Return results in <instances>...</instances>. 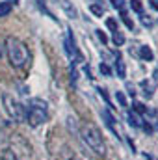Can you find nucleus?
I'll return each instance as SVG.
<instances>
[{
  "label": "nucleus",
  "mask_w": 158,
  "mask_h": 160,
  "mask_svg": "<svg viewBox=\"0 0 158 160\" xmlns=\"http://www.w3.org/2000/svg\"><path fill=\"white\" fill-rule=\"evenodd\" d=\"M143 88H145L143 95H145L147 99H151V97H153V88H151V86H147V82H143Z\"/></svg>",
  "instance_id": "nucleus-18"
},
{
  "label": "nucleus",
  "mask_w": 158,
  "mask_h": 160,
  "mask_svg": "<svg viewBox=\"0 0 158 160\" xmlns=\"http://www.w3.org/2000/svg\"><path fill=\"white\" fill-rule=\"evenodd\" d=\"M121 17H123V22L126 24V28H128V30H132V28H134V22L130 21V17H126V15H121Z\"/></svg>",
  "instance_id": "nucleus-21"
},
{
  "label": "nucleus",
  "mask_w": 158,
  "mask_h": 160,
  "mask_svg": "<svg viewBox=\"0 0 158 160\" xmlns=\"http://www.w3.org/2000/svg\"><path fill=\"white\" fill-rule=\"evenodd\" d=\"M151 6H153L155 9H158V0H151Z\"/></svg>",
  "instance_id": "nucleus-25"
},
{
  "label": "nucleus",
  "mask_w": 158,
  "mask_h": 160,
  "mask_svg": "<svg viewBox=\"0 0 158 160\" xmlns=\"http://www.w3.org/2000/svg\"><path fill=\"white\" fill-rule=\"evenodd\" d=\"M116 73H117V78L126 77V67H125V62L119 58V54H117V60H116Z\"/></svg>",
  "instance_id": "nucleus-6"
},
{
  "label": "nucleus",
  "mask_w": 158,
  "mask_h": 160,
  "mask_svg": "<svg viewBox=\"0 0 158 160\" xmlns=\"http://www.w3.org/2000/svg\"><path fill=\"white\" fill-rule=\"evenodd\" d=\"M116 101L119 102V106H121V108H126V106H128V102H126V97H125L121 91H116Z\"/></svg>",
  "instance_id": "nucleus-13"
},
{
  "label": "nucleus",
  "mask_w": 158,
  "mask_h": 160,
  "mask_svg": "<svg viewBox=\"0 0 158 160\" xmlns=\"http://www.w3.org/2000/svg\"><path fill=\"white\" fill-rule=\"evenodd\" d=\"M69 160H78V158H69Z\"/></svg>",
  "instance_id": "nucleus-28"
},
{
  "label": "nucleus",
  "mask_w": 158,
  "mask_h": 160,
  "mask_svg": "<svg viewBox=\"0 0 158 160\" xmlns=\"http://www.w3.org/2000/svg\"><path fill=\"white\" fill-rule=\"evenodd\" d=\"M99 71H101V75H104V77H110V75H112V69H110V67H108L106 63H101Z\"/></svg>",
  "instance_id": "nucleus-16"
},
{
  "label": "nucleus",
  "mask_w": 158,
  "mask_h": 160,
  "mask_svg": "<svg viewBox=\"0 0 158 160\" xmlns=\"http://www.w3.org/2000/svg\"><path fill=\"white\" fill-rule=\"evenodd\" d=\"M2 102H4V108H6L7 116L13 121H22L24 119V110H22V106L13 99V95L2 93Z\"/></svg>",
  "instance_id": "nucleus-4"
},
{
  "label": "nucleus",
  "mask_w": 158,
  "mask_h": 160,
  "mask_svg": "<svg viewBox=\"0 0 158 160\" xmlns=\"http://www.w3.org/2000/svg\"><path fill=\"white\" fill-rule=\"evenodd\" d=\"M0 160H19V158H17V155H13L11 149H4L2 155H0Z\"/></svg>",
  "instance_id": "nucleus-12"
},
{
  "label": "nucleus",
  "mask_w": 158,
  "mask_h": 160,
  "mask_svg": "<svg viewBox=\"0 0 158 160\" xmlns=\"http://www.w3.org/2000/svg\"><path fill=\"white\" fill-rule=\"evenodd\" d=\"M145 110H147V108H145L141 102H134V112H136V114H143Z\"/></svg>",
  "instance_id": "nucleus-19"
},
{
  "label": "nucleus",
  "mask_w": 158,
  "mask_h": 160,
  "mask_svg": "<svg viewBox=\"0 0 158 160\" xmlns=\"http://www.w3.org/2000/svg\"><path fill=\"white\" fill-rule=\"evenodd\" d=\"M0 58H2V43H0Z\"/></svg>",
  "instance_id": "nucleus-27"
},
{
  "label": "nucleus",
  "mask_w": 158,
  "mask_h": 160,
  "mask_svg": "<svg viewBox=\"0 0 158 160\" xmlns=\"http://www.w3.org/2000/svg\"><path fill=\"white\" fill-rule=\"evenodd\" d=\"M145 160H153V157L151 155H145Z\"/></svg>",
  "instance_id": "nucleus-26"
},
{
  "label": "nucleus",
  "mask_w": 158,
  "mask_h": 160,
  "mask_svg": "<svg viewBox=\"0 0 158 160\" xmlns=\"http://www.w3.org/2000/svg\"><path fill=\"white\" fill-rule=\"evenodd\" d=\"M102 118H104V121H106V127L116 134V136H123V132H121V128H119V125H116V119H114V116L110 114V110H102Z\"/></svg>",
  "instance_id": "nucleus-5"
},
{
  "label": "nucleus",
  "mask_w": 158,
  "mask_h": 160,
  "mask_svg": "<svg viewBox=\"0 0 158 160\" xmlns=\"http://www.w3.org/2000/svg\"><path fill=\"white\" fill-rule=\"evenodd\" d=\"M140 56H141V60H147V62H151L153 58H155V54H153V50L147 47V45H143V47H140Z\"/></svg>",
  "instance_id": "nucleus-9"
},
{
  "label": "nucleus",
  "mask_w": 158,
  "mask_h": 160,
  "mask_svg": "<svg viewBox=\"0 0 158 160\" xmlns=\"http://www.w3.org/2000/svg\"><path fill=\"white\" fill-rule=\"evenodd\" d=\"M80 136H82V140L97 153V155H104V143H102V136H101V132H99V128L97 127H93V125H86V127H82V130H80Z\"/></svg>",
  "instance_id": "nucleus-3"
},
{
  "label": "nucleus",
  "mask_w": 158,
  "mask_h": 160,
  "mask_svg": "<svg viewBox=\"0 0 158 160\" xmlns=\"http://www.w3.org/2000/svg\"><path fill=\"white\" fill-rule=\"evenodd\" d=\"M106 26H108L112 32H117V30H119L117 21H116V19H112V17H110V19H106Z\"/></svg>",
  "instance_id": "nucleus-15"
},
{
  "label": "nucleus",
  "mask_w": 158,
  "mask_h": 160,
  "mask_svg": "<svg viewBox=\"0 0 158 160\" xmlns=\"http://www.w3.org/2000/svg\"><path fill=\"white\" fill-rule=\"evenodd\" d=\"M126 118H128V123H130L132 127H143V119H141L136 112H128Z\"/></svg>",
  "instance_id": "nucleus-7"
},
{
  "label": "nucleus",
  "mask_w": 158,
  "mask_h": 160,
  "mask_svg": "<svg viewBox=\"0 0 158 160\" xmlns=\"http://www.w3.org/2000/svg\"><path fill=\"white\" fill-rule=\"evenodd\" d=\"M9 11H11V2H0V17H6V15H9Z\"/></svg>",
  "instance_id": "nucleus-10"
},
{
  "label": "nucleus",
  "mask_w": 158,
  "mask_h": 160,
  "mask_svg": "<svg viewBox=\"0 0 158 160\" xmlns=\"http://www.w3.org/2000/svg\"><path fill=\"white\" fill-rule=\"evenodd\" d=\"M89 11H91L93 15H97V17H102V15H104V8L99 6V4H91V6H89Z\"/></svg>",
  "instance_id": "nucleus-11"
},
{
  "label": "nucleus",
  "mask_w": 158,
  "mask_h": 160,
  "mask_svg": "<svg viewBox=\"0 0 158 160\" xmlns=\"http://www.w3.org/2000/svg\"><path fill=\"white\" fill-rule=\"evenodd\" d=\"M112 39H114V43H116V45H117V47H121V45H123V43H125V36H123V32H114V38H112Z\"/></svg>",
  "instance_id": "nucleus-14"
},
{
  "label": "nucleus",
  "mask_w": 158,
  "mask_h": 160,
  "mask_svg": "<svg viewBox=\"0 0 158 160\" xmlns=\"http://www.w3.org/2000/svg\"><path fill=\"white\" fill-rule=\"evenodd\" d=\"M130 8H132L134 11H138V13H141V9H143V6H141L140 0H132V2H130Z\"/></svg>",
  "instance_id": "nucleus-17"
},
{
  "label": "nucleus",
  "mask_w": 158,
  "mask_h": 160,
  "mask_svg": "<svg viewBox=\"0 0 158 160\" xmlns=\"http://www.w3.org/2000/svg\"><path fill=\"white\" fill-rule=\"evenodd\" d=\"M97 38L101 39V43H102V45H106V43H108V38H106V34H104L102 30H97Z\"/></svg>",
  "instance_id": "nucleus-20"
},
{
  "label": "nucleus",
  "mask_w": 158,
  "mask_h": 160,
  "mask_svg": "<svg viewBox=\"0 0 158 160\" xmlns=\"http://www.w3.org/2000/svg\"><path fill=\"white\" fill-rule=\"evenodd\" d=\"M141 21H143V24H147V26H151V19H149V17H141Z\"/></svg>",
  "instance_id": "nucleus-24"
},
{
  "label": "nucleus",
  "mask_w": 158,
  "mask_h": 160,
  "mask_svg": "<svg viewBox=\"0 0 158 160\" xmlns=\"http://www.w3.org/2000/svg\"><path fill=\"white\" fill-rule=\"evenodd\" d=\"M112 4H114V8H117L119 11L125 9V8H123V0H112Z\"/></svg>",
  "instance_id": "nucleus-23"
},
{
  "label": "nucleus",
  "mask_w": 158,
  "mask_h": 160,
  "mask_svg": "<svg viewBox=\"0 0 158 160\" xmlns=\"http://www.w3.org/2000/svg\"><path fill=\"white\" fill-rule=\"evenodd\" d=\"M6 52H7V60H9V63L13 67H22L30 58L26 45L21 39L13 38V36L6 38Z\"/></svg>",
  "instance_id": "nucleus-1"
},
{
  "label": "nucleus",
  "mask_w": 158,
  "mask_h": 160,
  "mask_svg": "<svg viewBox=\"0 0 158 160\" xmlns=\"http://www.w3.org/2000/svg\"><path fill=\"white\" fill-rule=\"evenodd\" d=\"M60 4H62V8L65 9V13H67L71 19H75V17L78 15V13H77V9H75V6H71V4H69V0H62Z\"/></svg>",
  "instance_id": "nucleus-8"
},
{
  "label": "nucleus",
  "mask_w": 158,
  "mask_h": 160,
  "mask_svg": "<svg viewBox=\"0 0 158 160\" xmlns=\"http://www.w3.org/2000/svg\"><path fill=\"white\" fill-rule=\"evenodd\" d=\"M24 119L28 121L30 127H39L48 119V106L43 99H30L26 112H24Z\"/></svg>",
  "instance_id": "nucleus-2"
},
{
  "label": "nucleus",
  "mask_w": 158,
  "mask_h": 160,
  "mask_svg": "<svg viewBox=\"0 0 158 160\" xmlns=\"http://www.w3.org/2000/svg\"><path fill=\"white\" fill-rule=\"evenodd\" d=\"M37 4L43 8V11H47V15H48V17H52V13H50V11L47 9V6H45V0H37ZM52 19H54V17H52Z\"/></svg>",
  "instance_id": "nucleus-22"
}]
</instances>
